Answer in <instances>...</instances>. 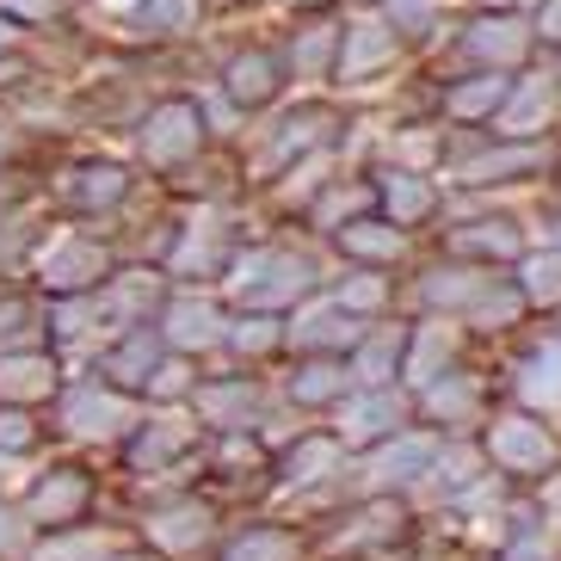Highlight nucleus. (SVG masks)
<instances>
[{"label":"nucleus","instance_id":"f257e3e1","mask_svg":"<svg viewBox=\"0 0 561 561\" xmlns=\"http://www.w3.org/2000/svg\"><path fill=\"white\" fill-rule=\"evenodd\" d=\"M302 265L297 260H284V253H253L241 272H234V297H248V302H290L302 290Z\"/></svg>","mask_w":561,"mask_h":561},{"label":"nucleus","instance_id":"f03ea898","mask_svg":"<svg viewBox=\"0 0 561 561\" xmlns=\"http://www.w3.org/2000/svg\"><path fill=\"white\" fill-rule=\"evenodd\" d=\"M488 450H494V462H506V469H518V476L549 469V457H556V445H549V432L537 426V420H500L494 438H488Z\"/></svg>","mask_w":561,"mask_h":561},{"label":"nucleus","instance_id":"7ed1b4c3","mask_svg":"<svg viewBox=\"0 0 561 561\" xmlns=\"http://www.w3.org/2000/svg\"><path fill=\"white\" fill-rule=\"evenodd\" d=\"M142 149H149V161H180V154H192L198 149V112H192V105H167V112H154Z\"/></svg>","mask_w":561,"mask_h":561},{"label":"nucleus","instance_id":"20e7f679","mask_svg":"<svg viewBox=\"0 0 561 561\" xmlns=\"http://www.w3.org/2000/svg\"><path fill=\"white\" fill-rule=\"evenodd\" d=\"M297 346H358V321L346 302H321L297 321Z\"/></svg>","mask_w":561,"mask_h":561},{"label":"nucleus","instance_id":"39448f33","mask_svg":"<svg viewBox=\"0 0 561 561\" xmlns=\"http://www.w3.org/2000/svg\"><path fill=\"white\" fill-rule=\"evenodd\" d=\"M62 420H68V432H81V438H105V432H117L124 420H130V408H124V401H112V396L81 389V396L62 408Z\"/></svg>","mask_w":561,"mask_h":561},{"label":"nucleus","instance_id":"423d86ee","mask_svg":"<svg viewBox=\"0 0 561 561\" xmlns=\"http://www.w3.org/2000/svg\"><path fill=\"white\" fill-rule=\"evenodd\" d=\"M389 56H396V32H382V25H352V32H346V56H340V75L358 81V75L382 68Z\"/></svg>","mask_w":561,"mask_h":561},{"label":"nucleus","instance_id":"0eeeda50","mask_svg":"<svg viewBox=\"0 0 561 561\" xmlns=\"http://www.w3.org/2000/svg\"><path fill=\"white\" fill-rule=\"evenodd\" d=\"M389 426H401V401L396 396H364V401H352L346 420H340L346 445H370V438H382Z\"/></svg>","mask_w":561,"mask_h":561},{"label":"nucleus","instance_id":"6e6552de","mask_svg":"<svg viewBox=\"0 0 561 561\" xmlns=\"http://www.w3.org/2000/svg\"><path fill=\"white\" fill-rule=\"evenodd\" d=\"M50 358H7L0 364V396L7 401H32V396H50Z\"/></svg>","mask_w":561,"mask_h":561},{"label":"nucleus","instance_id":"1a4fd4ad","mask_svg":"<svg viewBox=\"0 0 561 561\" xmlns=\"http://www.w3.org/2000/svg\"><path fill=\"white\" fill-rule=\"evenodd\" d=\"M525 401H537V408H561V340H549V346L525 364Z\"/></svg>","mask_w":561,"mask_h":561},{"label":"nucleus","instance_id":"9d476101","mask_svg":"<svg viewBox=\"0 0 561 561\" xmlns=\"http://www.w3.org/2000/svg\"><path fill=\"white\" fill-rule=\"evenodd\" d=\"M210 530V518H204L198 506H173V512H161V518H149V537L161 549H192Z\"/></svg>","mask_w":561,"mask_h":561},{"label":"nucleus","instance_id":"9b49d317","mask_svg":"<svg viewBox=\"0 0 561 561\" xmlns=\"http://www.w3.org/2000/svg\"><path fill=\"white\" fill-rule=\"evenodd\" d=\"M167 328H173V346H210L216 340V328H222V321H216V309L210 302H173V314H167Z\"/></svg>","mask_w":561,"mask_h":561},{"label":"nucleus","instance_id":"f8f14e48","mask_svg":"<svg viewBox=\"0 0 561 561\" xmlns=\"http://www.w3.org/2000/svg\"><path fill=\"white\" fill-rule=\"evenodd\" d=\"M426 462H432V438H401V445H389L377 462H370V476L377 481H413Z\"/></svg>","mask_w":561,"mask_h":561},{"label":"nucleus","instance_id":"ddd939ff","mask_svg":"<svg viewBox=\"0 0 561 561\" xmlns=\"http://www.w3.org/2000/svg\"><path fill=\"white\" fill-rule=\"evenodd\" d=\"M100 272V253L81 248V241H56V260H44V278L62 284V290H75V284H87Z\"/></svg>","mask_w":561,"mask_h":561},{"label":"nucleus","instance_id":"4468645a","mask_svg":"<svg viewBox=\"0 0 561 561\" xmlns=\"http://www.w3.org/2000/svg\"><path fill=\"white\" fill-rule=\"evenodd\" d=\"M81 500H87V481L75 476V469H62V476H50V481H44V488H37L32 512H37V518H50V525H56V518H68V512L81 506Z\"/></svg>","mask_w":561,"mask_h":561},{"label":"nucleus","instance_id":"2eb2a0df","mask_svg":"<svg viewBox=\"0 0 561 561\" xmlns=\"http://www.w3.org/2000/svg\"><path fill=\"white\" fill-rule=\"evenodd\" d=\"M450 346H457L450 321H426V333H420V346H413V358H408V377L413 382H432V370L450 358Z\"/></svg>","mask_w":561,"mask_h":561},{"label":"nucleus","instance_id":"dca6fc26","mask_svg":"<svg viewBox=\"0 0 561 561\" xmlns=\"http://www.w3.org/2000/svg\"><path fill=\"white\" fill-rule=\"evenodd\" d=\"M272 62H265V56H241V62L229 68V93L241 105H260V100H272Z\"/></svg>","mask_w":561,"mask_h":561},{"label":"nucleus","instance_id":"f3484780","mask_svg":"<svg viewBox=\"0 0 561 561\" xmlns=\"http://www.w3.org/2000/svg\"><path fill=\"white\" fill-rule=\"evenodd\" d=\"M290 556H297V543L284 530H253V537H241L229 549V561H290Z\"/></svg>","mask_w":561,"mask_h":561},{"label":"nucleus","instance_id":"a211bd4d","mask_svg":"<svg viewBox=\"0 0 561 561\" xmlns=\"http://www.w3.org/2000/svg\"><path fill=\"white\" fill-rule=\"evenodd\" d=\"M500 100H506V81H500V75H481V81H469L457 100H450V112H457V117H481V112H494Z\"/></svg>","mask_w":561,"mask_h":561},{"label":"nucleus","instance_id":"6ab92c4d","mask_svg":"<svg viewBox=\"0 0 561 561\" xmlns=\"http://www.w3.org/2000/svg\"><path fill=\"white\" fill-rule=\"evenodd\" d=\"M549 100H556V93H549V81H530L525 93H518V105L506 112V130H512V136H525L537 117H549Z\"/></svg>","mask_w":561,"mask_h":561},{"label":"nucleus","instance_id":"aec40b11","mask_svg":"<svg viewBox=\"0 0 561 561\" xmlns=\"http://www.w3.org/2000/svg\"><path fill=\"white\" fill-rule=\"evenodd\" d=\"M142 19L154 32H185L198 19V0H142Z\"/></svg>","mask_w":561,"mask_h":561},{"label":"nucleus","instance_id":"412c9836","mask_svg":"<svg viewBox=\"0 0 561 561\" xmlns=\"http://www.w3.org/2000/svg\"><path fill=\"white\" fill-rule=\"evenodd\" d=\"M346 248L364 253V260H382V253L401 248V234L396 229H377V222H358V229H346Z\"/></svg>","mask_w":561,"mask_h":561},{"label":"nucleus","instance_id":"4be33fe9","mask_svg":"<svg viewBox=\"0 0 561 561\" xmlns=\"http://www.w3.org/2000/svg\"><path fill=\"white\" fill-rule=\"evenodd\" d=\"M525 297H537V302L561 297V260H525Z\"/></svg>","mask_w":561,"mask_h":561},{"label":"nucleus","instance_id":"5701e85b","mask_svg":"<svg viewBox=\"0 0 561 561\" xmlns=\"http://www.w3.org/2000/svg\"><path fill=\"white\" fill-rule=\"evenodd\" d=\"M340 389H346V377L333 364H314V370H302V382H290V396H302V401H328Z\"/></svg>","mask_w":561,"mask_h":561},{"label":"nucleus","instance_id":"b1692460","mask_svg":"<svg viewBox=\"0 0 561 561\" xmlns=\"http://www.w3.org/2000/svg\"><path fill=\"white\" fill-rule=\"evenodd\" d=\"M328 469H333V445H328V438L290 450V481H314V476H328Z\"/></svg>","mask_w":561,"mask_h":561},{"label":"nucleus","instance_id":"393cba45","mask_svg":"<svg viewBox=\"0 0 561 561\" xmlns=\"http://www.w3.org/2000/svg\"><path fill=\"white\" fill-rule=\"evenodd\" d=\"M432 204V192L420 180H413V173H396V180H389V210H401V216H420Z\"/></svg>","mask_w":561,"mask_h":561},{"label":"nucleus","instance_id":"a878e982","mask_svg":"<svg viewBox=\"0 0 561 561\" xmlns=\"http://www.w3.org/2000/svg\"><path fill=\"white\" fill-rule=\"evenodd\" d=\"M105 543L100 537H56L50 549H37V561H100Z\"/></svg>","mask_w":561,"mask_h":561},{"label":"nucleus","instance_id":"bb28decb","mask_svg":"<svg viewBox=\"0 0 561 561\" xmlns=\"http://www.w3.org/2000/svg\"><path fill=\"white\" fill-rule=\"evenodd\" d=\"M469 408H476V389H469V382H438V389H432V413H445V420H462Z\"/></svg>","mask_w":561,"mask_h":561},{"label":"nucleus","instance_id":"cd10ccee","mask_svg":"<svg viewBox=\"0 0 561 561\" xmlns=\"http://www.w3.org/2000/svg\"><path fill=\"white\" fill-rule=\"evenodd\" d=\"M518 44H525V37H518V25H506V19L481 25V37H476V50H481V56H512Z\"/></svg>","mask_w":561,"mask_h":561},{"label":"nucleus","instance_id":"c85d7f7f","mask_svg":"<svg viewBox=\"0 0 561 561\" xmlns=\"http://www.w3.org/2000/svg\"><path fill=\"white\" fill-rule=\"evenodd\" d=\"M389 364H396V333H382V340H370V346H364L358 377H370V382H377L382 370H389Z\"/></svg>","mask_w":561,"mask_h":561},{"label":"nucleus","instance_id":"c756f323","mask_svg":"<svg viewBox=\"0 0 561 561\" xmlns=\"http://www.w3.org/2000/svg\"><path fill=\"white\" fill-rule=\"evenodd\" d=\"M462 297H481V278H469V272H438V284H432V302H462Z\"/></svg>","mask_w":561,"mask_h":561},{"label":"nucleus","instance_id":"7c9ffc66","mask_svg":"<svg viewBox=\"0 0 561 561\" xmlns=\"http://www.w3.org/2000/svg\"><path fill=\"white\" fill-rule=\"evenodd\" d=\"M87 180V198L93 204H112L117 192H124V173H117V167H93V173H81Z\"/></svg>","mask_w":561,"mask_h":561},{"label":"nucleus","instance_id":"2f4dec72","mask_svg":"<svg viewBox=\"0 0 561 561\" xmlns=\"http://www.w3.org/2000/svg\"><path fill=\"white\" fill-rule=\"evenodd\" d=\"M340 302H346V309H377V302H382V284H377V278H352L346 290H340Z\"/></svg>","mask_w":561,"mask_h":561},{"label":"nucleus","instance_id":"473e14b6","mask_svg":"<svg viewBox=\"0 0 561 561\" xmlns=\"http://www.w3.org/2000/svg\"><path fill=\"white\" fill-rule=\"evenodd\" d=\"M229 340H234V346H241V352H260V346H272L278 333H272V321H241V328H234Z\"/></svg>","mask_w":561,"mask_h":561},{"label":"nucleus","instance_id":"72a5a7b5","mask_svg":"<svg viewBox=\"0 0 561 561\" xmlns=\"http://www.w3.org/2000/svg\"><path fill=\"white\" fill-rule=\"evenodd\" d=\"M149 364H154V346H149V340H130V346L117 352V370H124L130 382H136V370H149Z\"/></svg>","mask_w":561,"mask_h":561},{"label":"nucleus","instance_id":"f704fd0d","mask_svg":"<svg viewBox=\"0 0 561 561\" xmlns=\"http://www.w3.org/2000/svg\"><path fill=\"white\" fill-rule=\"evenodd\" d=\"M426 13H432V0H389V19H396V32H408V25H420Z\"/></svg>","mask_w":561,"mask_h":561},{"label":"nucleus","instance_id":"c9c22d12","mask_svg":"<svg viewBox=\"0 0 561 561\" xmlns=\"http://www.w3.org/2000/svg\"><path fill=\"white\" fill-rule=\"evenodd\" d=\"M241 401H248V396H241V389H210V396H204L198 408H204V413H216V420H229V413L241 408Z\"/></svg>","mask_w":561,"mask_h":561},{"label":"nucleus","instance_id":"e433bc0d","mask_svg":"<svg viewBox=\"0 0 561 561\" xmlns=\"http://www.w3.org/2000/svg\"><path fill=\"white\" fill-rule=\"evenodd\" d=\"M506 561H549V543H543V537H525V543L506 549Z\"/></svg>","mask_w":561,"mask_h":561},{"label":"nucleus","instance_id":"4c0bfd02","mask_svg":"<svg viewBox=\"0 0 561 561\" xmlns=\"http://www.w3.org/2000/svg\"><path fill=\"white\" fill-rule=\"evenodd\" d=\"M0 445H7V450H25V445H32L25 420H0Z\"/></svg>","mask_w":561,"mask_h":561},{"label":"nucleus","instance_id":"58836bf2","mask_svg":"<svg viewBox=\"0 0 561 561\" xmlns=\"http://www.w3.org/2000/svg\"><path fill=\"white\" fill-rule=\"evenodd\" d=\"M445 469H450V481H476V457H469V450H450Z\"/></svg>","mask_w":561,"mask_h":561},{"label":"nucleus","instance_id":"ea45409f","mask_svg":"<svg viewBox=\"0 0 561 561\" xmlns=\"http://www.w3.org/2000/svg\"><path fill=\"white\" fill-rule=\"evenodd\" d=\"M180 382H185V370L180 364H167L161 377H154V396H180Z\"/></svg>","mask_w":561,"mask_h":561},{"label":"nucleus","instance_id":"a19ab883","mask_svg":"<svg viewBox=\"0 0 561 561\" xmlns=\"http://www.w3.org/2000/svg\"><path fill=\"white\" fill-rule=\"evenodd\" d=\"M0 549H19V518L13 512H0Z\"/></svg>","mask_w":561,"mask_h":561},{"label":"nucleus","instance_id":"79ce46f5","mask_svg":"<svg viewBox=\"0 0 561 561\" xmlns=\"http://www.w3.org/2000/svg\"><path fill=\"white\" fill-rule=\"evenodd\" d=\"M543 37H556V44H561V0H549V13H543Z\"/></svg>","mask_w":561,"mask_h":561},{"label":"nucleus","instance_id":"37998d69","mask_svg":"<svg viewBox=\"0 0 561 561\" xmlns=\"http://www.w3.org/2000/svg\"><path fill=\"white\" fill-rule=\"evenodd\" d=\"M13 13H50V0H7Z\"/></svg>","mask_w":561,"mask_h":561},{"label":"nucleus","instance_id":"c03bdc74","mask_svg":"<svg viewBox=\"0 0 561 561\" xmlns=\"http://www.w3.org/2000/svg\"><path fill=\"white\" fill-rule=\"evenodd\" d=\"M543 506H549V512H556V518H561V481H549V488H543Z\"/></svg>","mask_w":561,"mask_h":561},{"label":"nucleus","instance_id":"a18cd8bd","mask_svg":"<svg viewBox=\"0 0 561 561\" xmlns=\"http://www.w3.org/2000/svg\"><path fill=\"white\" fill-rule=\"evenodd\" d=\"M7 37H13V25H7V19H0V44H7Z\"/></svg>","mask_w":561,"mask_h":561},{"label":"nucleus","instance_id":"49530a36","mask_svg":"<svg viewBox=\"0 0 561 561\" xmlns=\"http://www.w3.org/2000/svg\"><path fill=\"white\" fill-rule=\"evenodd\" d=\"M0 149H7V136H0Z\"/></svg>","mask_w":561,"mask_h":561}]
</instances>
